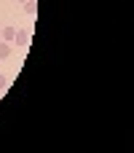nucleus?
<instances>
[{
	"label": "nucleus",
	"instance_id": "obj_4",
	"mask_svg": "<svg viewBox=\"0 0 134 153\" xmlns=\"http://www.w3.org/2000/svg\"><path fill=\"white\" fill-rule=\"evenodd\" d=\"M8 56H11V43L0 40V59H8Z\"/></svg>",
	"mask_w": 134,
	"mask_h": 153
},
{
	"label": "nucleus",
	"instance_id": "obj_5",
	"mask_svg": "<svg viewBox=\"0 0 134 153\" xmlns=\"http://www.w3.org/2000/svg\"><path fill=\"white\" fill-rule=\"evenodd\" d=\"M0 89H8V78L5 75H0Z\"/></svg>",
	"mask_w": 134,
	"mask_h": 153
},
{
	"label": "nucleus",
	"instance_id": "obj_2",
	"mask_svg": "<svg viewBox=\"0 0 134 153\" xmlns=\"http://www.w3.org/2000/svg\"><path fill=\"white\" fill-rule=\"evenodd\" d=\"M13 38H16V27H0V40H5V43H13Z\"/></svg>",
	"mask_w": 134,
	"mask_h": 153
},
{
	"label": "nucleus",
	"instance_id": "obj_1",
	"mask_svg": "<svg viewBox=\"0 0 134 153\" xmlns=\"http://www.w3.org/2000/svg\"><path fill=\"white\" fill-rule=\"evenodd\" d=\"M30 40H32V35H30L27 30H16V38H13V43H16V46H24V48H27V46H30Z\"/></svg>",
	"mask_w": 134,
	"mask_h": 153
},
{
	"label": "nucleus",
	"instance_id": "obj_6",
	"mask_svg": "<svg viewBox=\"0 0 134 153\" xmlns=\"http://www.w3.org/2000/svg\"><path fill=\"white\" fill-rule=\"evenodd\" d=\"M16 3H27V0H16Z\"/></svg>",
	"mask_w": 134,
	"mask_h": 153
},
{
	"label": "nucleus",
	"instance_id": "obj_3",
	"mask_svg": "<svg viewBox=\"0 0 134 153\" xmlns=\"http://www.w3.org/2000/svg\"><path fill=\"white\" fill-rule=\"evenodd\" d=\"M24 11H27L30 16H35V13H38V0H27V3H24Z\"/></svg>",
	"mask_w": 134,
	"mask_h": 153
}]
</instances>
